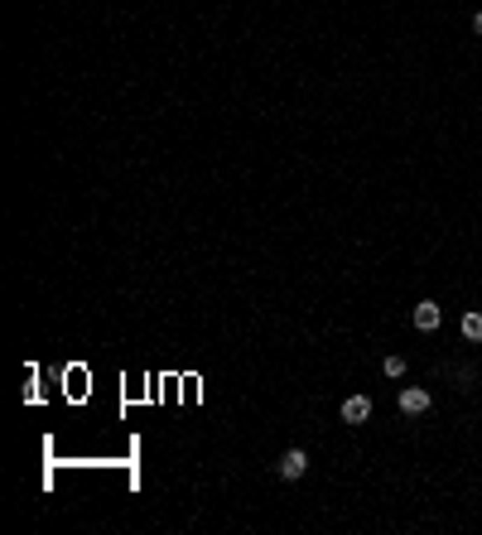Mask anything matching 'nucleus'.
I'll return each mask as SVG.
<instances>
[{
  "mask_svg": "<svg viewBox=\"0 0 482 535\" xmlns=\"http://www.w3.org/2000/svg\"><path fill=\"white\" fill-rule=\"evenodd\" d=\"M304 473H309V453L304 449H285V458H280V478L295 482V478H304Z\"/></svg>",
  "mask_w": 482,
  "mask_h": 535,
  "instance_id": "f03ea898",
  "label": "nucleus"
},
{
  "mask_svg": "<svg viewBox=\"0 0 482 535\" xmlns=\"http://www.w3.org/2000/svg\"><path fill=\"white\" fill-rule=\"evenodd\" d=\"M343 419H348V424H367V419H371V401H367V396H348V401H343Z\"/></svg>",
  "mask_w": 482,
  "mask_h": 535,
  "instance_id": "20e7f679",
  "label": "nucleus"
},
{
  "mask_svg": "<svg viewBox=\"0 0 482 535\" xmlns=\"http://www.w3.org/2000/svg\"><path fill=\"white\" fill-rule=\"evenodd\" d=\"M386 376H405V357H386Z\"/></svg>",
  "mask_w": 482,
  "mask_h": 535,
  "instance_id": "423d86ee",
  "label": "nucleus"
},
{
  "mask_svg": "<svg viewBox=\"0 0 482 535\" xmlns=\"http://www.w3.org/2000/svg\"><path fill=\"white\" fill-rule=\"evenodd\" d=\"M400 410H405V415H425V410H430V391L405 386V391H400Z\"/></svg>",
  "mask_w": 482,
  "mask_h": 535,
  "instance_id": "7ed1b4c3",
  "label": "nucleus"
},
{
  "mask_svg": "<svg viewBox=\"0 0 482 535\" xmlns=\"http://www.w3.org/2000/svg\"><path fill=\"white\" fill-rule=\"evenodd\" d=\"M463 338H468V342H482V314H463Z\"/></svg>",
  "mask_w": 482,
  "mask_h": 535,
  "instance_id": "39448f33",
  "label": "nucleus"
},
{
  "mask_svg": "<svg viewBox=\"0 0 482 535\" xmlns=\"http://www.w3.org/2000/svg\"><path fill=\"white\" fill-rule=\"evenodd\" d=\"M439 324H444L439 304H434V299H420V304H415V328H420V333H434Z\"/></svg>",
  "mask_w": 482,
  "mask_h": 535,
  "instance_id": "f257e3e1",
  "label": "nucleus"
},
{
  "mask_svg": "<svg viewBox=\"0 0 482 535\" xmlns=\"http://www.w3.org/2000/svg\"><path fill=\"white\" fill-rule=\"evenodd\" d=\"M473 29H478V34H482V15H478V20H473Z\"/></svg>",
  "mask_w": 482,
  "mask_h": 535,
  "instance_id": "0eeeda50",
  "label": "nucleus"
}]
</instances>
